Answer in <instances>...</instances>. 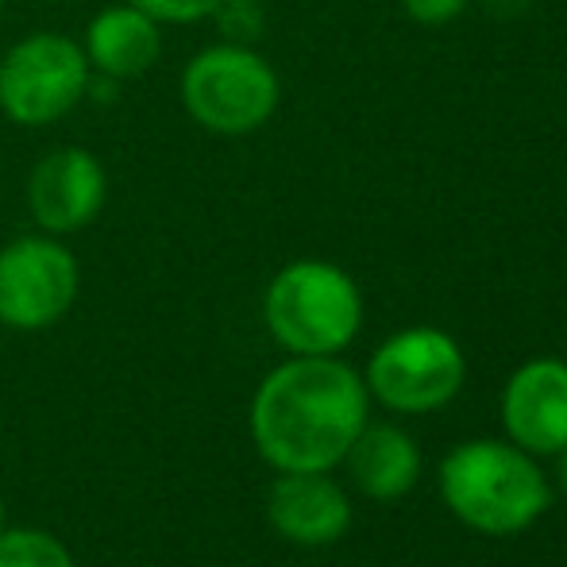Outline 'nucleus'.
<instances>
[{
  "instance_id": "obj_7",
  "label": "nucleus",
  "mask_w": 567,
  "mask_h": 567,
  "mask_svg": "<svg viewBox=\"0 0 567 567\" xmlns=\"http://www.w3.org/2000/svg\"><path fill=\"white\" fill-rule=\"evenodd\" d=\"M78 298V259L51 236L0 247V321L35 332L62 321Z\"/></svg>"
},
{
  "instance_id": "obj_11",
  "label": "nucleus",
  "mask_w": 567,
  "mask_h": 567,
  "mask_svg": "<svg viewBox=\"0 0 567 567\" xmlns=\"http://www.w3.org/2000/svg\"><path fill=\"white\" fill-rule=\"evenodd\" d=\"M163 23L151 20L143 8L135 4H113L97 12L85 28V59L97 78L109 82H132L143 78L163 54Z\"/></svg>"
},
{
  "instance_id": "obj_14",
  "label": "nucleus",
  "mask_w": 567,
  "mask_h": 567,
  "mask_svg": "<svg viewBox=\"0 0 567 567\" xmlns=\"http://www.w3.org/2000/svg\"><path fill=\"white\" fill-rule=\"evenodd\" d=\"M217 23L228 35V43L251 47L255 39L262 35V8L255 4V0H225V4L217 8Z\"/></svg>"
},
{
  "instance_id": "obj_15",
  "label": "nucleus",
  "mask_w": 567,
  "mask_h": 567,
  "mask_svg": "<svg viewBox=\"0 0 567 567\" xmlns=\"http://www.w3.org/2000/svg\"><path fill=\"white\" fill-rule=\"evenodd\" d=\"M127 4L143 8V12L158 23H197V20L217 16V8L225 4V0H127Z\"/></svg>"
},
{
  "instance_id": "obj_8",
  "label": "nucleus",
  "mask_w": 567,
  "mask_h": 567,
  "mask_svg": "<svg viewBox=\"0 0 567 567\" xmlns=\"http://www.w3.org/2000/svg\"><path fill=\"white\" fill-rule=\"evenodd\" d=\"M109 197V174L85 147H54L28 178V209L51 236H66L97 220Z\"/></svg>"
},
{
  "instance_id": "obj_13",
  "label": "nucleus",
  "mask_w": 567,
  "mask_h": 567,
  "mask_svg": "<svg viewBox=\"0 0 567 567\" xmlns=\"http://www.w3.org/2000/svg\"><path fill=\"white\" fill-rule=\"evenodd\" d=\"M0 567H74V560L51 533L0 529Z\"/></svg>"
},
{
  "instance_id": "obj_5",
  "label": "nucleus",
  "mask_w": 567,
  "mask_h": 567,
  "mask_svg": "<svg viewBox=\"0 0 567 567\" xmlns=\"http://www.w3.org/2000/svg\"><path fill=\"white\" fill-rule=\"evenodd\" d=\"M93 70L82 43L59 31L23 35L0 62V113L20 127L54 124L82 105Z\"/></svg>"
},
{
  "instance_id": "obj_12",
  "label": "nucleus",
  "mask_w": 567,
  "mask_h": 567,
  "mask_svg": "<svg viewBox=\"0 0 567 567\" xmlns=\"http://www.w3.org/2000/svg\"><path fill=\"white\" fill-rule=\"evenodd\" d=\"M343 463L351 471V483L374 502L405 498L421 478L417 444L398 425H363V433L351 441Z\"/></svg>"
},
{
  "instance_id": "obj_6",
  "label": "nucleus",
  "mask_w": 567,
  "mask_h": 567,
  "mask_svg": "<svg viewBox=\"0 0 567 567\" xmlns=\"http://www.w3.org/2000/svg\"><path fill=\"white\" fill-rule=\"evenodd\" d=\"M467 359L449 332L413 324L379 343L367 363V394L394 413H433L460 394Z\"/></svg>"
},
{
  "instance_id": "obj_16",
  "label": "nucleus",
  "mask_w": 567,
  "mask_h": 567,
  "mask_svg": "<svg viewBox=\"0 0 567 567\" xmlns=\"http://www.w3.org/2000/svg\"><path fill=\"white\" fill-rule=\"evenodd\" d=\"M471 0H402L405 16L413 23H425V28H441V23H452L455 16H463Z\"/></svg>"
},
{
  "instance_id": "obj_18",
  "label": "nucleus",
  "mask_w": 567,
  "mask_h": 567,
  "mask_svg": "<svg viewBox=\"0 0 567 567\" xmlns=\"http://www.w3.org/2000/svg\"><path fill=\"white\" fill-rule=\"evenodd\" d=\"M556 483H560V491L567 494V449L556 455Z\"/></svg>"
},
{
  "instance_id": "obj_10",
  "label": "nucleus",
  "mask_w": 567,
  "mask_h": 567,
  "mask_svg": "<svg viewBox=\"0 0 567 567\" xmlns=\"http://www.w3.org/2000/svg\"><path fill=\"white\" fill-rule=\"evenodd\" d=\"M267 517L293 545L324 548L351 529V502L329 471H282V478L270 486Z\"/></svg>"
},
{
  "instance_id": "obj_1",
  "label": "nucleus",
  "mask_w": 567,
  "mask_h": 567,
  "mask_svg": "<svg viewBox=\"0 0 567 567\" xmlns=\"http://www.w3.org/2000/svg\"><path fill=\"white\" fill-rule=\"evenodd\" d=\"M367 382L337 355H293L262 379L251 436L278 471H329L367 425Z\"/></svg>"
},
{
  "instance_id": "obj_3",
  "label": "nucleus",
  "mask_w": 567,
  "mask_h": 567,
  "mask_svg": "<svg viewBox=\"0 0 567 567\" xmlns=\"http://www.w3.org/2000/svg\"><path fill=\"white\" fill-rule=\"evenodd\" d=\"M262 317L293 355H337L363 324V293L337 262L298 259L270 278Z\"/></svg>"
},
{
  "instance_id": "obj_4",
  "label": "nucleus",
  "mask_w": 567,
  "mask_h": 567,
  "mask_svg": "<svg viewBox=\"0 0 567 567\" xmlns=\"http://www.w3.org/2000/svg\"><path fill=\"white\" fill-rule=\"evenodd\" d=\"M182 105L213 135H251L275 116L282 82L247 43L205 47L182 70Z\"/></svg>"
},
{
  "instance_id": "obj_17",
  "label": "nucleus",
  "mask_w": 567,
  "mask_h": 567,
  "mask_svg": "<svg viewBox=\"0 0 567 567\" xmlns=\"http://www.w3.org/2000/svg\"><path fill=\"white\" fill-rule=\"evenodd\" d=\"M486 8H491L494 16H522L525 8H529V0H486Z\"/></svg>"
},
{
  "instance_id": "obj_2",
  "label": "nucleus",
  "mask_w": 567,
  "mask_h": 567,
  "mask_svg": "<svg viewBox=\"0 0 567 567\" xmlns=\"http://www.w3.org/2000/svg\"><path fill=\"white\" fill-rule=\"evenodd\" d=\"M441 498L467 529L514 537L540 522L553 502L537 455L509 441L455 444L441 463Z\"/></svg>"
},
{
  "instance_id": "obj_9",
  "label": "nucleus",
  "mask_w": 567,
  "mask_h": 567,
  "mask_svg": "<svg viewBox=\"0 0 567 567\" xmlns=\"http://www.w3.org/2000/svg\"><path fill=\"white\" fill-rule=\"evenodd\" d=\"M502 429L509 444L529 455H560L567 449V363L537 355L509 374L502 390Z\"/></svg>"
},
{
  "instance_id": "obj_19",
  "label": "nucleus",
  "mask_w": 567,
  "mask_h": 567,
  "mask_svg": "<svg viewBox=\"0 0 567 567\" xmlns=\"http://www.w3.org/2000/svg\"><path fill=\"white\" fill-rule=\"evenodd\" d=\"M0 529H4V506H0Z\"/></svg>"
},
{
  "instance_id": "obj_20",
  "label": "nucleus",
  "mask_w": 567,
  "mask_h": 567,
  "mask_svg": "<svg viewBox=\"0 0 567 567\" xmlns=\"http://www.w3.org/2000/svg\"><path fill=\"white\" fill-rule=\"evenodd\" d=\"M0 20H4V0H0Z\"/></svg>"
}]
</instances>
